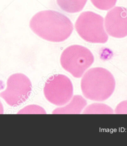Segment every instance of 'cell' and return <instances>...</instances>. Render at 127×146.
I'll return each mask as SVG.
<instances>
[{"mask_svg": "<svg viewBox=\"0 0 127 146\" xmlns=\"http://www.w3.org/2000/svg\"><path fill=\"white\" fill-rule=\"evenodd\" d=\"M29 27L39 37L53 42L65 40L73 29V23L66 15L54 10L37 13L32 17Z\"/></svg>", "mask_w": 127, "mask_h": 146, "instance_id": "1", "label": "cell"}, {"mask_svg": "<svg viewBox=\"0 0 127 146\" xmlns=\"http://www.w3.org/2000/svg\"><path fill=\"white\" fill-rule=\"evenodd\" d=\"M113 76L103 68H93L83 74L81 88L85 98L95 102L107 100L115 88Z\"/></svg>", "mask_w": 127, "mask_h": 146, "instance_id": "2", "label": "cell"}, {"mask_svg": "<svg viewBox=\"0 0 127 146\" xmlns=\"http://www.w3.org/2000/svg\"><path fill=\"white\" fill-rule=\"evenodd\" d=\"M94 61L92 52L88 48L79 45L65 48L60 58V63L64 69L75 78L82 77Z\"/></svg>", "mask_w": 127, "mask_h": 146, "instance_id": "3", "label": "cell"}, {"mask_svg": "<svg viewBox=\"0 0 127 146\" xmlns=\"http://www.w3.org/2000/svg\"><path fill=\"white\" fill-rule=\"evenodd\" d=\"M104 19L94 12L82 13L75 23L77 33L84 40L92 43H105L108 36L104 27Z\"/></svg>", "mask_w": 127, "mask_h": 146, "instance_id": "4", "label": "cell"}, {"mask_svg": "<svg viewBox=\"0 0 127 146\" xmlns=\"http://www.w3.org/2000/svg\"><path fill=\"white\" fill-rule=\"evenodd\" d=\"M73 85L65 75L58 74L50 77L44 88L45 97L49 102L63 106L69 102L73 96Z\"/></svg>", "mask_w": 127, "mask_h": 146, "instance_id": "5", "label": "cell"}, {"mask_svg": "<svg viewBox=\"0 0 127 146\" xmlns=\"http://www.w3.org/2000/svg\"><path fill=\"white\" fill-rule=\"evenodd\" d=\"M32 90V84L29 78L21 73L11 75L8 79L7 88L0 93V97L8 105L16 106L26 101Z\"/></svg>", "mask_w": 127, "mask_h": 146, "instance_id": "6", "label": "cell"}, {"mask_svg": "<svg viewBox=\"0 0 127 146\" xmlns=\"http://www.w3.org/2000/svg\"><path fill=\"white\" fill-rule=\"evenodd\" d=\"M105 26L111 36L117 38L127 36V9L116 7L109 11L105 17Z\"/></svg>", "mask_w": 127, "mask_h": 146, "instance_id": "7", "label": "cell"}, {"mask_svg": "<svg viewBox=\"0 0 127 146\" xmlns=\"http://www.w3.org/2000/svg\"><path fill=\"white\" fill-rule=\"evenodd\" d=\"M87 100L81 96H75L71 102L63 108H57L53 114H79L86 106Z\"/></svg>", "mask_w": 127, "mask_h": 146, "instance_id": "8", "label": "cell"}, {"mask_svg": "<svg viewBox=\"0 0 127 146\" xmlns=\"http://www.w3.org/2000/svg\"><path fill=\"white\" fill-rule=\"evenodd\" d=\"M57 4L64 12L73 14L81 12L87 0H56Z\"/></svg>", "mask_w": 127, "mask_h": 146, "instance_id": "9", "label": "cell"}, {"mask_svg": "<svg viewBox=\"0 0 127 146\" xmlns=\"http://www.w3.org/2000/svg\"><path fill=\"white\" fill-rule=\"evenodd\" d=\"M83 114H112L113 111L109 106L102 104H93L88 106Z\"/></svg>", "mask_w": 127, "mask_h": 146, "instance_id": "10", "label": "cell"}, {"mask_svg": "<svg viewBox=\"0 0 127 146\" xmlns=\"http://www.w3.org/2000/svg\"><path fill=\"white\" fill-rule=\"evenodd\" d=\"M93 5L99 10L108 11L115 6L117 0H91Z\"/></svg>", "mask_w": 127, "mask_h": 146, "instance_id": "11", "label": "cell"}, {"mask_svg": "<svg viewBox=\"0 0 127 146\" xmlns=\"http://www.w3.org/2000/svg\"><path fill=\"white\" fill-rule=\"evenodd\" d=\"M116 114H127V100L121 102L115 109Z\"/></svg>", "mask_w": 127, "mask_h": 146, "instance_id": "12", "label": "cell"}, {"mask_svg": "<svg viewBox=\"0 0 127 146\" xmlns=\"http://www.w3.org/2000/svg\"><path fill=\"white\" fill-rule=\"evenodd\" d=\"M4 113V108L2 103L0 101V114Z\"/></svg>", "mask_w": 127, "mask_h": 146, "instance_id": "13", "label": "cell"}]
</instances>
